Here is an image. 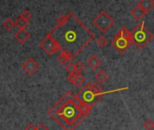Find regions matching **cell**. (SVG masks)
I'll use <instances>...</instances> for the list:
<instances>
[{"mask_svg":"<svg viewBox=\"0 0 154 130\" xmlns=\"http://www.w3.org/2000/svg\"><path fill=\"white\" fill-rule=\"evenodd\" d=\"M143 127L145 128V130H153L154 129V121L151 119H146L143 124Z\"/></svg>","mask_w":154,"mask_h":130,"instance_id":"19","label":"cell"},{"mask_svg":"<svg viewBox=\"0 0 154 130\" xmlns=\"http://www.w3.org/2000/svg\"><path fill=\"white\" fill-rule=\"evenodd\" d=\"M47 35L54 43L57 52L66 50L74 57L95 38V34L72 12L61 15L56 26Z\"/></svg>","mask_w":154,"mask_h":130,"instance_id":"1","label":"cell"},{"mask_svg":"<svg viewBox=\"0 0 154 130\" xmlns=\"http://www.w3.org/2000/svg\"><path fill=\"white\" fill-rule=\"evenodd\" d=\"M137 5L140 6L148 14L152 9H154V0H139Z\"/></svg>","mask_w":154,"mask_h":130,"instance_id":"13","label":"cell"},{"mask_svg":"<svg viewBox=\"0 0 154 130\" xmlns=\"http://www.w3.org/2000/svg\"><path fill=\"white\" fill-rule=\"evenodd\" d=\"M96 43L99 46V47L103 49V48H105L106 46L108 45V39L105 36H100L97 37Z\"/></svg>","mask_w":154,"mask_h":130,"instance_id":"15","label":"cell"},{"mask_svg":"<svg viewBox=\"0 0 154 130\" xmlns=\"http://www.w3.org/2000/svg\"><path fill=\"white\" fill-rule=\"evenodd\" d=\"M3 27L7 29V30H11L14 27L17 26L16 21H13L11 18H7L4 22H3Z\"/></svg>","mask_w":154,"mask_h":130,"instance_id":"16","label":"cell"},{"mask_svg":"<svg viewBox=\"0 0 154 130\" xmlns=\"http://www.w3.org/2000/svg\"><path fill=\"white\" fill-rule=\"evenodd\" d=\"M36 128H37V126L34 125L33 124H29V125L25 128V130H36Z\"/></svg>","mask_w":154,"mask_h":130,"instance_id":"23","label":"cell"},{"mask_svg":"<svg viewBox=\"0 0 154 130\" xmlns=\"http://www.w3.org/2000/svg\"><path fill=\"white\" fill-rule=\"evenodd\" d=\"M127 89H129V87H121V88H117V89L103 91L99 83L89 82V83H86L78 91V93H77L76 95L85 105H87V106L94 108V106L105 95H108V94H111V93H115V92H121V91L127 90Z\"/></svg>","mask_w":154,"mask_h":130,"instance_id":"3","label":"cell"},{"mask_svg":"<svg viewBox=\"0 0 154 130\" xmlns=\"http://www.w3.org/2000/svg\"><path fill=\"white\" fill-rule=\"evenodd\" d=\"M76 68H77V73H82L85 68V64L79 60L76 63Z\"/></svg>","mask_w":154,"mask_h":130,"instance_id":"20","label":"cell"},{"mask_svg":"<svg viewBox=\"0 0 154 130\" xmlns=\"http://www.w3.org/2000/svg\"><path fill=\"white\" fill-rule=\"evenodd\" d=\"M68 81L73 85L76 87H81L84 85L86 84V78L83 76L82 73H74V74H71L68 76L67 78Z\"/></svg>","mask_w":154,"mask_h":130,"instance_id":"8","label":"cell"},{"mask_svg":"<svg viewBox=\"0 0 154 130\" xmlns=\"http://www.w3.org/2000/svg\"><path fill=\"white\" fill-rule=\"evenodd\" d=\"M86 64H87V66H88L92 70L95 71L96 69H98L99 68H101V66H102V61L100 60V58H99L96 55H92L88 58Z\"/></svg>","mask_w":154,"mask_h":130,"instance_id":"10","label":"cell"},{"mask_svg":"<svg viewBox=\"0 0 154 130\" xmlns=\"http://www.w3.org/2000/svg\"><path fill=\"white\" fill-rule=\"evenodd\" d=\"M73 58H74V56L70 52H68L66 50H63V51H61L60 55L57 56V61L61 65H66V64L70 63Z\"/></svg>","mask_w":154,"mask_h":130,"instance_id":"11","label":"cell"},{"mask_svg":"<svg viewBox=\"0 0 154 130\" xmlns=\"http://www.w3.org/2000/svg\"><path fill=\"white\" fill-rule=\"evenodd\" d=\"M21 17H22L23 18H25L26 21H29V20L31 19V17H32V14H31V12H30L28 9H25V10L23 11V13L21 14Z\"/></svg>","mask_w":154,"mask_h":130,"instance_id":"21","label":"cell"},{"mask_svg":"<svg viewBox=\"0 0 154 130\" xmlns=\"http://www.w3.org/2000/svg\"><path fill=\"white\" fill-rule=\"evenodd\" d=\"M93 25L102 34L107 33L114 26V18L105 10H102L92 21Z\"/></svg>","mask_w":154,"mask_h":130,"instance_id":"6","label":"cell"},{"mask_svg":"<svg viewBox=\"0 0 154 130\" xmlns=\"http://www.w3.org/2000/svg\"><path fill=\"white\" fill-rule=\"evenodd\" d=\"M16 24L19 28H26L28 25V21H26L25 18H23L21 16L19 17H17V19L16 20Z\"/></svg>","mask_w":154,"mask_h":130,"instance_id":"18","label":"cell"},{"mask_svg":"<svg viewBox=\"0 0 154 130\" xmlns=\"http://www.w3.org/2000/svg\"><path fill=\"white\" fill-rule=\"evenodd\" d=\"M36 130H49V128H48L47 126H45L44 124H39V125H37Z\"/></svg>","mask_w":154,"mask_h":130,"instance_id":"22","label":"cell"},{"mask_svg":"<svg viewBox=\"0 0 154 130\" xmlns=\"http://www.w3.org/2000/svg\"><path fill=\"white\" fill-rule=\"evenodd\" d=\"M40 68V65L33 58V57H28L22 65V69L28 75V76H33L37 72V70Z\"/></svg>","mask_w":154,"mask_h":130,"instance_id":"7","label":"cell"},{"mask_svg":"<svg viewBox=\"0 0 154 130\" xmlns=\"http://www.w3.org/2000/svg\"><path fill=\"white\" fill-rule=\"evenodd\" d=\"M92 109L69 90L47 110V114L63 130H75L89 116Z\"/></svg>","mask_w":154,"mask_h":130,"instance_id":"2","label":"cell"},{"mask_svg":"<svg viewBox=\"0 0 154 130\" xmlns=\"http://www.w3.org/2000/svg\"><path fill=\"white\" fill-rule=\"evenodd\" d=\"M131 15L132 16V17L135 19V20H137V21H139V20H141L146 15H147V13L140 7V6H136V7H134L131 10Z\"/></svg>","mask_w":154,"mask_h":130,"instance_id":"12","label":"cell"},{"mask_svg":"<svg viewBox=\"0 0 154 130\" xmlns=\"http://www.w3.org/2000/svg\"><path fill=\"white\" fill-rule=\"evenodd\" d=\"M131 44L137 48L142 49L146 47L153 39V34L146 28L145 22L138 23L131 31Z\"/></svg>","mask_w":154,"mask_h":130,"instance_id":"4","label":"cell"},{"mask_svg":"<svg viewBox=\"0 0 154 130\" xmlns=\"http://www.w3.org/2000/svg\"><path fill=\"white\" fill-rule=\"evenodd\" d=\"M131 32L126 26H123L115 35L112 41V46L119 54H123L131 44Z\"/></svg>","mask_w":154,"mask_h":130,"instance_id":"5","label":"cell"},{"mask_svg":"<svg viewBox=\"0 0 154 130\" xmlns=\"http://www.w3.org/2000/svg\"><path fill=\"white\" fill-rule=\"evenodd\" d=\"M30 33L26 28H19L15 33V37L20 44H25L30 38Z\"/></svg>","mask_w":154,"mask_h":130,"instance_id":"9","label":"cell"},{"mask_svg":"<svg viewBox=\"0 0 154 130\" xmlns=\"http://www.w3.org/2000/svg\"><path fill=\"white\" fill-rule=\"evenodd\" d=\"M65 70H66V72H67L69 75H71V74H74V73H77L76 64L72 63V62L68 63V64L66 65V67H65Z\"/></svg>","mask_w":154,"mask_h":130,"instance_id":"17","label":"cell"},{"mask_svg":"<svg viewBox=\"0 0 154 130\" xmlns=\"http://www.w3.org/2000/svg\"><path fill=\"white\" fill-rule=\"evenodd\" d=\"M94 78H95V80L100 85H103V84H105V83L108 82V80H109V75L107 74V72L104 69H100L94 75Z\"/></svg>","mask_w":154,"mask_h":130,"instance_id":"14","label":"cell"}]
</instances>
